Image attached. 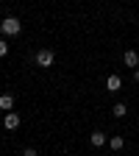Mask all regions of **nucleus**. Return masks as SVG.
I'll use <instances>...</instances> for the list:
<instances>
[{
	"mask_svg": "<svg viewBox=\"0 0 139 156\" xmlns=\"http://www.w3.org/2000/svg\"><path fill=\"white\" fill-rule=\"evenodd\" d=\"M0 109H3V112H11L14 109V95L11 92H3V95H0Z\"/></svg>",
	"mask_w": 139,
	"mask_h": 156,
	"instance_id": "6",
	"label": "nucleus"
},
{
	"mask_svg": "<svg viewBox=\"0 0 139 156\" xmlns=\"http://www.w3.org/2000/svg\"><path fill=\"white\" fill-rule=\"evenodd\" d=\"M23 156H36V151H33V148H25V151H23Z\"/></svg>",
	"mask_w": 139,
	"mask_h": 156,
	"instance_id": "11",
	"label": "nucleus"
},
{
	"mask_svg": "<svg viewBox=\"0 0 139 156\" xmlns=\"http://www.w3.org/2000/svg\"><path fill=\"white\" fill-rule=\"evenodd\" d=\"M111 114H114V117H125V114H128V109H125V103H117V106L111 109Z\"/></svg>",
	"mask_w": 139,
	"mask_h": 156,
	"instance_id": "8",
	"label": "nucleus"
},
{
	"mask_svg": "<svg viewBox=\"0 0 139 156\" xmlns=\"http://www.w3.org/2000/svg\"><path fill=\"white\" fill-rule=\"evenodd\" d=\"M9 53V45H6V39H0V56H6Z\"/></svg>",
	"mask_w": 139,
	"mask_h": 156,
	"instance_id": "10",
	"label": "nucleus"
},
{
	"mask_svg": "<svg viewBox=\"0 0 139 156\" xmlns=\"http://www.w3.org/2000/svg\"><path fill=\"white\" fill-rule=\"evenodd\" d=\"M0 31H3V36H17L23 31V23H19L17 17H6L3 23H0Z\"/></svg>",
	"mask_w": 139,
	"mask_h": 156,
	"instance_id": "1",
	"label": "nucleus"
},
{
	"mask_svg": "<svg viewBox=\"0 0 139 156\" xmlns=\"http://www.w3.org/2000/svg\"><path fill=\"white\" fill-rule=\"evenodd\" d=\"M109 145H111L114 151H120V148H123V136H111V140H109Z\"/></svg>",
	"mask_w": 139,
	"mask_h": 156,
	"instance_id": "9",
	"label": "nucleus"
},
{
	"mask_svg": "<svg viewBox=\"0 0 139 156\" xmlns=\"http://www.w3.org/2000/svg\"><path fill=\"white\" fill-rule=\"evenodd\" d=\"M89 142H92L95 148H100V145H106V134H100V131H95V134L89 136Z\"/></svg>",
	"mask_w": 139,
	"mask_h": 156,
	"instance_id": "7",
	"label": "nucleus"
},
{
	"mask_svg": "<svg viewBox=\"0 0 139 156\" xmlns=\"http://www.w3.org/2000/svg\"><path fill=\"white\" fill-rule=\"evenodd\" d=\"M120 87H123V78L120 75H109L106 78V89L109 92H120Z\"/></svg>",
	"mask_w": 139,
	"mask_h": 156,
	"instance_id": "5",
	"label": "nucleus"
},
{
	"mask_svg": "<svg viewBox=\"0 0 139 156\" xmlns=\"http://www.w3.org/2000/svg\"><path fill=\"white\" fill-rule=\"evenodd\" d=\"M123 64L125 67H139V53L136 50H125L123 53Z\"/></svg>",
	"mask_w": 139,
	"mask_h": 156,
	"instance_id": "4",
	"label": "nucleus"
},
{
	"mask_svg": "<svg viewBox=\"0 0 139 156\" xmlns=\"http://www.w3.org/2000/svg\"><path fill=\"white\" fill-rule=\"evenodd\" d=\"M3 126H6L9 131H17V128H19V114H17V112H6Z\"/></svg>",
	"mask_w": 139,
	"mask_h": 156,
	"instance_id": "3",
	"label": "nucleus"
},
{
	"mask_svg": "<svg viewBox=\"0 0 139 156\" xmlns=\"http://www.w3.org/2000/svg\"><path fill=\"white\" fill-rule=\"evenodd\" d=\"M53 62H56V53H53V50L45 48V50H39V53H36V64H39V67H50Z\"/></svg>",
	"mask_w": 139,
	"mask_h": 156,
	"instance_id": "2",
	"label": "nucleus"
},
{
	"mask_svg": "<svg viewBox=\"0 0 139 156\" xmlns=\"http://www.w3.org/2000/svg\"><path fill=\"white\" fill-rule=\"evenodd\" d=\"M134 78H136V81H139V67H136V70H134Z\"/></svg>",
	"mask_w": 139,
	"mask_h": 156,
	"instance_id": "12",
	"label": "nucleus"
}]
</instances>
